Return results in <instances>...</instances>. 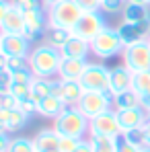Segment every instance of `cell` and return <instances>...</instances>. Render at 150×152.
Wrapping results in <instances>:
<instances>
[{"label": "cell", "mask_w": 150, "mask_h": 152, "mask_svg": "<svg viewBox=\"0 0 150 152\" xmlns=\"http://www.w3.org/2000/svg\"><path fill=\"white\" fill-rule=\"evenodd\" d=\"M29 64L35 76L41 78H53L58 76L60 64H62V53L58 48H51L50 43H39L29 53Z\"/></svg>", "instance_id": "1"}, {"label": "cell", "mask_w": 150, "mask_h": 152, "mask_svg": "<svg viewBox=\"0 0 150 152\" xmlns=\"http://www.w3.org/2000/svg\"><path fill=\"white\" fill-rule=\"evenodd\" d=\"M89 124L91 119L78 109V107H66L56 119H53V129L60 136H70V138H78L82 140L89 134Z\"/></svg>", "instance_id": "2"}, {"label": "cell", "mask_w": 150, "mask_h": 152, "mask_svg": "<svg viewBox=\"0 0 150 152\" xmlns=\"http://www.w3.org/2000/svg\"><path fill=\"white\" fill-rule=\"evenodd\" d=\"M124 41L117 33V27H105L99 35L91 41V53L95 58H101V60H109L113 56H121L124 51Z\"/></svg>", "instance_id": "3"}, {"label": "cell", "mask_w": 150, "mask_h": 152, "mask_svg": "<svg viewBox=\"0 0 150 152\" xmlns=\"http://www.w3.org/2000/svg\"><path fill=\"white\" fill-rule=\"evenodd\" d=\"M82 12H84V10L76 4L74 0H62V2L53 4L50 10H48L50 27H60V29L72 31L76 27V23L80 21Z\"/></svg>", "instance_id": "4"}, {"label": "cell", "mask_w": 150, "mask_h": 152, "mask_svg": "<svg viewBox=\"0 0 150 152\" xmlns=\"http://www.w3.org/2000/svg\"><path fill=\"white\" fill-rule=\"evenodd\" d=\"M76 107L89 119H95L97 115L113 109V93L111 91H86Z\"/></svg>", "instance_id": "5"}, {"label": "cell", "mask_w": 150, "mask_h": 152, "mask_svg": "<svg viewBox=\"0 0 150 152\" xmlns=\"http://www.w3.org/2000/svg\"><path fill=\"white\" fill-rule=\"evenodd\" d=\"M107 25V19L101 10H93V12H82L80 21L76 23V27L72 29V35L84 39V41H93L101 31Z\"/></svg>", "instance_id": "6"}, {"label": "cell", "mask_w": 150, "mask_h": 152, "mask_svg": "<svg viewBox=\"0 0 150 152\" xmlns=\"http://www.w3.org/2000/svg\"><path fill=\"white\" fill-rule=\"evenodd\" d=\"M109 76L111 68L101 62H89L80 76V84L84 86V91H109Z\"/></svg>", "instance_id": "7"}, {"label": "cell", "mask_w": 150, "mask_h": 152, "mask_svg": "<svg viewBox=\"0 0 150 152\" xmlns=\"http://www.w3.org/2000/svg\"><path fill=\"white\" fill-rule=\"evenodd\" d=\"M121 60H124V64L134 72V74H136V72L150 70V43H148V39L124 48Z\"/></svg>", "instance_id": "8"}, {"label": "cell", "mask_w": 150, "mask_h": 152, "mask_svg": "<svg viewBox=\"0 0 150 152\" xmlns=\"http://www.w3.org/2000/svg\"><path fill=\"white\" fill-rule=\"evenodd\" d=\"M25 25H27V37L31 41H37V39H45V33L50 29V17H48V8L41 4V6H35V8H29L25 10Z\"/></svg>", "instance_id": "9"}, {"label": "cell", "mask_w": 150, "mask_h": 152, "mask_svg": "<svg viewBox=\"0 0 150 152\" xmlns=\"http://www.w3.org/2000/svg\"><path fill=\"white\" fill-rule=\"evenodd\" d=\"M89 134L93 136H113V138H121V126H119V117L115 109H109L105 113L97 115L95 119H91L89 124Z\"/></svg>", "instance_id": "10"}, {"label": "cell", "mask_w": 150, "mask_h": 152, "mask_svg": "<svg viewBox=\"0 0 150 152\" xmlns=\"http://www.w3.org/2000/svg\"><path fill=\"white\" fill-rule=\"evenodd\" d=\"M84 93L86 91L80 84V80H62V78L53 80V95H58L68 107H76L84 97Z\"/></svg>", "instance_id": "11"}, {"label": "cell", "mask_w": 150, "mask_h": 152, "mask_svg": "<svg viewBox=\"0 0 150 152\" xmlns=\"http://www.w3.org/2000/svg\"><path fill=\"white\" fill-rule=\"evenodd\" d=\"M117 33L124 41V45H134L140 41H146L150 35V23H121L117 27Z\"/></svg>", "instance_id": "12"}, {"label": "cell", "mask_w": 150, "mask_h": 152, "mask_svg": "<svg viewBox=\"0 0 150 152\" xmlns=\"http://www.w3.org/2000/svg\"><path fill=\"white\" fill-rule=\"evenodd\" d=\"M134 84V72L125 66V64H117L111 68V76H109V91L113 95L130 91Z\"/></svg>", "instance_id": "13"}, {"label": "cell", "mask_w": 150, "mask_h": 152, "mask_svg": "<svg viewBox=\"0 0 150 152\" xmlns=\"http://www.w3.org/2000/svg\"><path fill=\"white\" fill-rule=\"evenodd\" d=\"M0 31L4 35H27V25H25V10L10 6L6 19L2 21Z\"/></svg>", "instance_id": "14"}, {"label": "cell", "mask_w": 150, "mask_h": 152, "mask_svg": "<svg viewBox=\"0 0 150 152\" xmlns=\"http://www.w3.org/2000/svg\"><path fill=\"white\" fill-rule=\"evenodd\" d=\"M31 39L27 35H4L2 41V51L10 58H19V56H29L31 53Z\"/></svg>", "instance_id": "15"}, {"label": "cell", "mask_w": 150, "mask_h": 152, "mask_svg": "<svg viewBox=\"0 0 150 152\" xmlns=\"http://www.w3.org/2000/svg\"><path fill=\"white\" fill-rule=\"evenodd\" d=\"M117 117H119L121 132H127V129L144 126L146 119H148V113H146L144 107H132V109H121V111H117Z\"/></svg>", "instance_id": "16"}, {"label": "cell", "mask_w": 150, "mask_h": 152, "mask_svg": "<svg viewBox=\"0 0 150 152\" xmlns=\"http://www.w3.org/2000/svg\"><path fill=\"white\" fill-rule=\"evenodd\" d=\"M60 53H62V58L86 60L89 53H91V41H84V39H80V37L72 35V37L66 41V45L60 50Z\"/></svg>", "instance_id": "17"}, {"label": "cell", "mask_w": 150, "mask_h": 152, "mask_svg": "<svg viewBox=\"0 0 150 152\" xmlns=\"http://www.w3.org/2000/svg\"><path fill=\"white\" fill-rule=\"evenodd\" d=\"M68 105L62 101L58 95H48V97H43V99H39V105H37V113L41 115V117H45V119H56L64 109H66Z\"/></svg>", "instance_id": "18"}, {"label": "cell", "mask_w": 150, "mask_h": 152, "mask_svg": "<svg viewBox=\"0 0 150 152\" xmlns=\"http://www.w3.org/2000/svg\"><path fill=\"white\" fill-rule=\"evenodd\" d=\"M86 64H89L86 60L62 58V64H60V70H58V78H62V80H80Z\"/></svg>", "instance_id": "19"}, {"label": "cell", "mask_w": 150, "mask_h": 152, "mask_svg": "<svg viewBox=\"0 0 150 152\" xmlns=\"http://www.w3.org/2000/svg\"><path fill=\"white\" fill-rule=\"evenodd\" d=\"M58 142H60V134L53 129V127H45V129H39L33 138V144H35V150L37 152H50L58 148Z\"/></svg>", "instance_id": "20"}, {"label": "cell", "mask_w": 150, "mask_h": 152, "mask_svg": "<svg viewBox=\"0 0 150 152\" xmlns=\"http://www.w3.org/2000/svg\"><path fill=\"white\" fill-rule=\"evenodd\" d=\"M132 107H142V97H140L134 88L113 95V109H115V111H121V109H132Z\"/></svg>", "instance_id": "21"}, {"label": "cell", "mask_w": 150, "mask_h": 152, "mask_svg": "<svg viewBox=\"0 0 150 152\" xmlns=\"http://www.w3.org/2000/svg\"><path fill=\"white\" fill-rule=\"evenodd\" d=\"M121 17H124L125 23H150V6L125 4Z\"/></svg>", "instance_id": "22"}, {"label": "cell", "mask_w": 150, "mask_h": 152, "mask_svg": "<svg viewBox=\"0 0 150 152\" xmlns=\"http://www.w3.org/2000/svg\"><path fill=\"white\" fill-rule=\"evenodd\" d=\"M119 140H121V138H113V136H93V134H89V142H91V146H93V152H117Z\"/></svg>", "instance_id": "23"}, {"label": "cell", "mask_w": 150, "mask_h": 152, "mask_svg": "<svg viewBox=\"0 0 150 152\" xmlns=\"http://www.w3.org/2000/svg\"><path fill=\"white\" fill-rule=\"evenodd\" d=\"M70 37H72V31H66V29H60V27H50L48 33H45V39H43V41L50 43L51 48L62 50Z\"/></svg>", "instance_id": "24"}, {"label": "cell", "mask_w": 150, "mask_h": 152, "mask_svg": "<svg viewBox=\"0 0 150 152\" xmlns=\"http://www.w3.org/2000/svg\"><path fill=\"white\" fill-rule=\"evenodd\" d=\"M53 80L56 78H41V76H35V80L31 82V95L35 99H43L53 93Z\"/></svg>", "instance_id": "25"}, {"label": "cell", "mask_w": 150, "mask_h": 152, "mask_svg": "<svg viewBox=\"0 0 150 152\" xmlns=\"http://www.w3.org/2000/svg\"><path fill=\"white\" fill-rule=\"evenodd\" d=\"M121 140L138 146V148H146L148 146V136H146V127L140 126V127H134V129H127L121 134Z\"/></svg>", "instance_id": "26"}, {"label": "cell", "mask_w": 150, "mask_h": 152, "mask_svg": "<svg viewBox=\"0 0 150 152\" xmlns=\"http://www.w3.org/2000/svg\"><path fill=\"white\" fill-rule=\"evenodd\" d=\"M132 88H134L140 97H148L150 95V70L136 72V74H134V84H132Z\"/></svg>", "instance_id": "27"}, {"label": "cell", "mask_w": 150, "mask_h": 152, "mask_svg": "<svg viewBox=\"0 0 150 152\" xmlns=\"http://www.w3.org/2000/svg\"><path fill=\"white\" fill-rule=\"evenodd\" d=\"M29 117H31V115L27 113L25 109H21V107L10 109V132H19V129L27 127Z\"/></svg>", "instance_id": "28"}, {"label": "cell", "mask_w": 150, "mask_h": 152, "mask_svg": "<svg viewBox=\"0 0 150 152\" xmlns=\"http://www.w3.org/2000/svg\"><path fill=\"white\" fill-rule=\"evenodd\" d=\"M125 0H101L99 10L105 15V17H111V15H121L125 8Z\"/></svg>", "instance_id": "29"}, {"label": "cell", "mask_w": 150, "mask_h": 152, "mask_svg": "<svg viewBox=\"0 0 150 152\" xmlns=\"http://www.w3.org/2000/svg\"><path fill=\"white\" fill-rule=\"evenodd\" d=\"M6 152H37L31 138H10Z\"/></svg>", "instance_id": "30"}, {"label": "cell", "mask_w": 150, "mask_h": 152, "mask_svg": "<svg viewBox=\"0 0 150 152\" xmlns=\"http://www.w3.org/2000/svg\"><path fill=\"white\" fill-rule=\"evenodd\" d=\"M12 93V72L10 70H0V97Z\"/></svg>", "instance_id": "31"}, {"label": "cell", "mask_w": 150, "mask_h": 152, "mask_svg": "<svg viewBox=\"0 0 150 152\" xmlns=\"http://www.w3.org/2000/svg\"><path fill=\"white\" fill-rule=\"evenodd\" d=\"M80 144L78 138H70V136H60V142H58V150L60 152H74Z\"/></svg>", "instance_id": "32"}, {"label": "cell", "mask_w": 150, "mask_h": 152, "mask_svg": "<svg viewBox=\"0 0 150 152\" xmlns=\"http://www.w3.org/2000/svg\"><path fill=\"white\" fill-rule=\"evenodd\" d=\"M27 68H31V64H29V56L10 58V62H8V70H10V72H19V70H27Z\"/></svg>", "instance_id": "33"}, {"label": "cell", "mask_w": 150, "mask_h": 152, "mask_svg": "<svg viewBox=\"0 0 150 152\" xmlns=\"http://www.w3.org/2000/svg\"><path fill=\"white\" fill-rule=\"evenodd\" d=\"M37 105H39V99H35L33 95H27L25 99H21V101H19V107H21V109H25L29 115L37 113Z\"/></svg>", "instance_id": "34"}, {"label": "cell", "mask_w": 150, "mask_h": 152, "mask_svg": "<svg viewBox=\"0 0 150 152\" xmlns=\"http://www.w3.org/2000/svg\"><path fill=\"white\" fill-rule=\"evenodd\" d=\"M12 95L21 101L27 95H31V84H21V82H12Z\"/></svg>", "instance_id": "35"}, {"label": "cell", "mask_w": 150, "mask_h": 152, "mask_svg": "<svg viewBox=\"0 0 150 152\" xmlns=\"http://www.w3.org/2000/svg\"><path fill=\"white\" fill-rule=\"evenodd\" d=\"M0 132L10 134V109L0 107Z\"/></svg>", "instance_id": "36"}, {"label": "cell", "mask_w": 150, "mask_h": 152, "mask_svg": "<svg viewBox=\"0 0 150 152\" xmlns=\"http://www.w3.org/2000/svg\"><path fill=\"white\" fill-rule=\"evenodd\" d=\"M76 4L84 10V12H93V10H99L101 0H74Z\"/></svg>", "instance_id": "37"}, {"label": "cell", "mask_w": 150, "mask_h": 152, "mask_svg": "<svg viewBox=\"0 0 150 152\" xmlns=\"http://www.w3.org/2000/svg\"><path fill=\"white\" fill-rule=\"evenodd\" d=\"M12 6L21 8V10H29V8H35V6H41V0H10Z\"/></svg>", "instance_id": "38"}, {"label": "cell", "mask_w": 150, "mask_h": 152, "mask_svg": "<svg viewBox=\"0 0 150 152\" xmlns=\"http://www.w3.org/2000/svg\"><path fill=\"white\" fill-rule=\"evenodd\" d=\"M0 107L2 109H15V107H19V99L10 93V95H2L0 97Z\"/></svg>", "instance_id": "39"}, {"label": "cell", "mask_w": 150, "mask_h": 152, "mask_svg": "<svg viewBox=\"0 0 150 152\" xmlns=\"http://www.w3.org/2000/svg\"><path fill=\"white\" fill-rule=\"evenodd\" d=\"M117 152H142V148H138V146H134V144H130V142H125V140H119Z\"/></svg>", "instance_id": "40"}, {"label": "cell", "mask_w": 150, "mask_h": 152, "mask_svg": "<svg viewBox=\"0 0 150 152\" xmlns=\"http://www.w3.org/2000/svg\"><path fill=\"white\" fill-rule=\"evenodd\" d=\"M10 0H0V25H2V21L6 19V15H8V10H10Z\"/></svg>", "instance_id": "41"}, {"label": "cell", "mask_w": 150, "mask_h": 152, "mask_svg": "<svg viewBox=\"0 0 150 152\" xmlns=\"http://www.w3.org/2000/svg\"><path fill=\"white\" fill-rule=\"evenodd\" d=\"M8 144H10V136L6 132H0V152L8 150Z\"/></svg>", "instance_id": "42"}, {"label": "cell", "mask_w": 150, "mask_h": 152, "mask_svg": "<svg viewBox=\"0 0 150 152\" xmlns=\"http://www.w3.org/2000/svg\"><path fill=\"white\" fill-rule=\"evenodd\" d=\"M74 152H93V146H91L89 138H82V140H80V144H78V148H76Z\"/></svg>", "instance_id": "43"}, {"label": "cell", "mask_w": 150, "mask_h": 152, "mask_svg": "<svg viewBox=\"0 0 150 152\" xmlns=\"http://www.w3.org/2000/svg\"><path fill=\"white\" fill-rule=\"evenodd\" d=\"M8 62H10V56L0 51V70H8Z\"/></svg>", "instance_id": "44"}, {"label": "cell", "mask_w": 150, "mask_h": 152, "mask_svg": "<svg viewBox=\"0 0 150 152\" xmlns=\"http://www.w3.org/2000/svg\"><path fill=\"white\" fill-rule=\"evenodd\" d=\"M127 4H138V6H150L148 0H125Z\"/></svg>", "instance_id": "45"}, {"label": "cell", "mask_w": 150, "mask_h": 152, "mask_svg": "<svg viewBox=\"0 0 150 152\" xmlns=\"http://www.w3.org/2000/svg\"><path fill=\"white\" fill-rule=\"evenodd\" d=\"M58 2H62V0H41V4H43V6H45L48 10H50L53 4H58Z\"/></svg>", "instance_id": "46"}, {"label": "cell", "mask_w": 150, "mask_h": 152, "mask_svg": "<svg viewBox=\"0 0 150 152\" xmlns=\"http://www.w3.org/2000/svg\"><path fill=\"white\" fill-rule=\"evenodd\" d=\"M142 107L146 109V113L150 111V95H148V97H142Z\"/></svg>", "instance_id": "47"}, {"label": "cell", "mask_w": 150, "mask_h": 152, "mask_svg": "<svg viewBox=\"0 0 150 152\" xmlns=\"http://www.w3.org/2000/svg\"><path fill=\"white\" fill-rule=\"evenodd\" d=\"M144 127H146V136H148V146H150V121H148V119H146Z\"/></svg>", "instance_id": "48"}, {"label": "cell", "mask_w": 150, "mask_h": 152, "mask_svg": "<svg viewBox=\"0 0 150 152\" xmlns=\"http://www.w3.org/2000/svg\"><path fill=\"white\" fill-rule=\"evenodd\" d=\"M2 41H4V33L0 31V51H2Z\"/></svg>", "instance_id": "49"}, {"label": "cell", "mask_w": 150, "mask_h": 152, "mask_svg": "<svg viewBox=\"0 0 150 152\" xmlns=\"http://www.w3.org/2000/svg\"><path fill=\"white\" fill-rule=\"evenodd\" d=\"M142 152H150V146H146V148H142Z\"/></svg>", "instance_id": "50"}, {"label": "cell", "mask_w": 150, "mask_h": 152, "mask_svg": "<svg viewBox=\"0 0 150 152\" xmlns=\"http://www.w3.org/2000/svg\"><path fill=\"white\" fill-rule=\"evenodd\" d=\"M50 152H60V150H58V148H56V150H50Z\"/></svg>", "instance_id": "51"}, {"label": "cell", "mask_w": 150, "mask_h": 152, "mask_svg": "<svg viewBox=\"0 0 150 152\" xmlns=\"http://www.w3.org/2000/svg\"><path fill=\"white\" fill-rule=\"evenodd\" d=\"M148 121H150V111H148Z\"/></svg>", "instance_id": "52"}, {"label": "cell", "mask_w": 150, "mask_h": 152, "mask_svg": "<svg viewBox=\"0 0 150 152\" xmlns=\"http://www.w3.org/2000/svg\"><path fill=\"white\" fill-rule=\"evenodd\" d=\"M148 43H150V35H148Z\"/></svg>", "instance_id": "53"}, {"label": "cell", "mask_w": 150, "mask_h": 152, "mask_svg": "<svg viewBox=\"0 0 150 152\" xmlns=\"http://www.w3.org/2000/svg\"><path fill=\"white\" fill-rule=\"evenodd\" d=\"M148 4H150V0H148Z\"/></svg>", "instance_id": "54"}]
</instances>
